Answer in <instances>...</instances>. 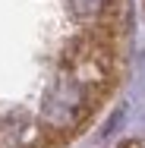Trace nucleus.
<instances>
[{"label":"nucleus","instance_id":"obj_2","mask_svg":"<svg viewBox=\"0 0 145 148\" xmlns=\"http://www.w3.org/2000/svg\"><path fill=\"white\" fill-rule=\"evenodd\" d=\"M41 145V132L29 120V114L13 110L0 120V148H38Z\"/></svg>","mask_w":145,"mask_h":148},{"label":"nucleus","instance_id":"obj_1","mask_svg":"<svg viewBox=\"0 0 145 148\" xmlns=\"http://www.w3.org/2000/svg\"><path fill=\"white\" fill-rule=\"evenodd\" d=\"M88 114V85H82L76 76L63 73L47 88L41 101V120L51 129H73Z\"/></svg>","mask_w":145,"mask_h":148},{"label":"nucleus","instance_id":"obj_3","mask_svg":"<svg viewBox=\"0 0 145 148\" xmlns=\"http://www.w3.org/2000/svg\"><path fill=\"white\" fill-rule=\"evenodd\" d=\"M66 6H69V13H73L79 22H95V19L104 13L107 0H66Z\"/></svg>","mask_w":145,"mask_h":148}]
</instances>
